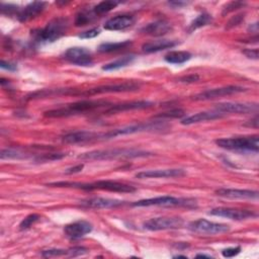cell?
Returning <instances> with one entry per match:
<instances>
[{
	"label": "cell",
	"mask_w": 259,
	"mask_h": 259,
	"mask_svg": "<svg viewBox=\"0 0 259 259\" xmlns=\"http://www.w3.org/2000/svg\"><path fill=\"white\" fill-rule=\"evenodd\" d=\"M241 251V247L240 246H236V247H230V248H227V249H224L222 251V255L226 258H231V257H234L236 255H238Z\"/></svg>",
	"instance_id": "f35d334b"
},
{
	"label": "cell",
	"mask_w": 259,
	"mask_h": 259,
	"mask_svg": "<svg viewBox=\"0 0 259 259\" xmlns=\"http://www.w3.org/2000/svg\"><path fill=\"white\" fill-rule=\"evenodd\" d=\"M84 168V164H78L74 167H71V168H68L65 173L66 174H73V173H78V172H81L82 169Z\"/></svg>",
	"instance_id": "f6af8a7d"
},
{
	"label": "cell",
	"mask_w": 259,
	"mask_h": 259,
	"mask_svg": "<svg viewBox=\"0 0 259 259\" xmlns=\"http://www.w3.org/2000/svg\"><path fill=\"white\" fill-rule=\"evenodd\" d=\"M215 144L225 150L241 152V153H246V152L257 153L259 150L258 136L222 138V139L215 140Z\"/></svg>",
	"instance_id": "5b68a950"
},
{
	"label": "cell",
	"mask_w": 259,
	"mask_h": 259,
	"mask_svg": "<svg viewBox=\"0 0 259 259\" xmlns=\"http://www.w3.org/2000/svg\"><path fill=\"white\" fill-rule=\"evenodd\" d=\"M166 127H167V124L164 121H161V120L137 123V124L126 125V126H122V127L115 128V130L109 131L107 133H104L103 134V140L116 138L118 136L132 135V134L141 133V132H157V131L165 130Z\"/></svg>",
	"instance_id": "52a82bcc"
},
{
	"label": "cell",
	"mask_w": 259,
	"mask_h": 259,
	"mask_svg": "<svg viewBox=\"0 0 259 259\" xmlns=\"http://www.w3.org/2000/svg\"><path fill=\"white\" fill-rule=\"evenodd\" d=\"M118 4H119V2L113 1V0L101 1V2H99L97 5H95V6L93 7L92 11L94 12L95 15H100V14L109 12L110 10H112L113 8H115Z\"/></svg>",
	"instance_id": "f546056e"
},
{
	"label": "cell",
	"mask_w": 259,
	"mask_h": 259,
	"mask_svg": "<svg viewBox=\"0 0 259 259\" xmlns=\"http://www.w3.org/2000/svg\"><path fill=\"white\" fill-rule=\"evenodd\" d=\"M135 60V56L134 55H128V56H124L121 57L115 61H112L104 66H102V70L103 71H114L120 68H123L130 64L133 63V61Z\"/></svg>",
	"instance_id": "83f0119b"
},
{
	"label": "cell",
	"mask_w": 259,
	"mask_h": 259,
	"mask_svg": "<svg viewBox=\"0 0 259 259\" xmlns=\"http://www.w3.org/2000/svg\"><path fill=\"white\" fill-rule=\"evenodd\" d=\"M195 257L196 258H210L209 255H205V254H197Z\"/></svg>",
	"instance_id": "7dc6e473"
},
{
	"label": "cell",
	"mask_w": 259,
	"mask_h": 259,
	"mask_svg": "<svg viewBox=\"0 0 259 259\" xmlns=\"http://www.w3.org/2000/svg\"><path fill=\"white\" fill-rule=\"evenodd\" d=\"M170 30H171V24L166 20H156L154 22H150L141 29L143 33L153 35V36L164 35Z\"/></svg>",
	"instance_id": "603a6c76"
},
{
	"label": "cell",
	"mask_w": 259,
	"mask_h": 259,
	"mask_svg": "<svg viewBox=\"0 0 259 259\" xmlns=\"http://www.w3.org/2000/svg\"><path fill=\"white\" fill-rule=\"evenodd\" d=\"M64 58L70 62L71 64H74L76 66H82V67H88L93 65V58L89 50L82 47H73L69 48L65 54Z\"/></svg>",
	"instance_id": "8fae6325"
},
{
	"label": "cell",
	"mask_w": 259,
	"mask_h": 259,
	"mask_svg": "<svg viewBox=\"0 0 259 259\" xmlns=\"http://www.w3.org/2000/svg\"><path fill=\"white\" fill-rule=\"evenodd\" d=\"M92 229L93 226L91 223L81 220L65 226L64 233L70 240H78L91 233Z\"/></svg>",
	"instance_id": "2e32d148"
},
{
	"label": "cell",
	"mask_w": 259,
	"mask_h": 259,
	"mask_svg": "<svg viewBox=\"0 0 259 259\" xmlns=\"http://www.w3.org/2000/svg\"><path fill=\"white\" fill-rule=\"evenodd\" d=\"M132 46V41L126 39L122 41H117V42H103L98 46L97 50L100 53H112V52H117L123 49H126Z\"/></svg>",
	"instance_id": "4316f807"
},
{
	"label": "cell",
	"mask_w": 259,
	"mask_h": 259,
	"mask_svg": "<svg viewBox=\"0 0 259 259\" xmlns=\"http://www.w3.org/2000/svg\"><path fill=\"white\" fill-rule=\"evenodd\" d=\"M212 21V18H211V15H209L208 13H201L199 15H197L189 24L188 26V31L189 32H192L202 26H205L207 24H209L210 22Z\"/></svg>",
	"instance_id": "f1b7e54d"
},
{
	"label": "cell",
	"mask_w": 259,
	"mask_h": 259,
	"mask_svg": "<svg viewBox=\"0 0 259 259\" xmlns=\"http://www.w3.org/2000/svg\"><path fill=\"white\" fill-rule=\"evenodd\" d=\"M192 55L187 51H171L165 55L164 60L169 64L180 65L191 59Z\"/></svg>",
	"instance_id": "484cf974"
},
{
	"label": "cell",
	"mask_w": 259,
	"mask_h": 259,
	"mask_svg": "<svg viewBox=\"0 0 259 259\" xmlns=\"http://www.w3.org/2000/svg\"><path fill=\"white\" fill-rule=\"evenodd\" d=\"M244 5H245V3H244V2H240V1H233V2H230V3H228V4L224 7L222 14H223V15H226V14H228V13H230V12L236 10V9H239V8L243 7Z\"/></svg>",
	"instance_id": "74e56055"
},
{
	"label": "cell",
	"mask_w": 259,
	"mask_h": 259,
	"mask_svg": "<svg viewBox=\"0 0 259 259\" xmlns=\"http://www.w3.org/2000/svg\"><path fill=\"white\" fill-rule=\"evenodd\" d=\"M109 107L110 103L106 100H80L74 103L67 104L65 107L52 109L45 112V115L48 117H67L76 114H82L85 112L93 111L101 107Z\"/></svg>",
	"instance_id": "3957f363"
},
{
	"label": "cell",
	"mask_w": 259,
	"mask_h": 259,
	"mask_svg": "<svg viewBox=\"0 0 259 259\" xmlns=\"http://www.w3.org/2000/svg\"><path fill=\"white\" fill-rule=\"evenodd\" d=\"M153 105V102L147 101V100H139V101H131V102H124L119 103L115 105H110L107 107L104 111L106 114H113L117 112L127 111V110H135V109H145L149 108Z\"/></svg>",
	"instance_id": "44dd1931"
},
{
	"label": "cell",
	"mask_w": 259,
	"mask_h": 259,
	"mask_svg": "<svg viewBox=\"0 0 259 259\" xmlns=\"http://www.w3.org/2000/svg\"><path fill=\"white\" fill-rule=\"evenodd\" d=\"M185 175L183 169H156V170H146L136 174L137 178H173L181 177Z\"/></svg>",
	"instance_id": "ac0fdd59"
},
{
	"label": "cell",
	"mask_w": 259,
	"mask_h": 259,
	"mask_svg": "<svg viewBox=\"0 0 259 259\" xmlns=\"http://www.w3.org/2000/svg\"><path fill=\"white\" fill-rule=\"evenodd\" d=\"M0 158L4 159H25L27 155L19 150L15 149H3L0 153Z\"/></svg>",
	"instance_id": "1f68e13d"
},
{
	"label": "cell",
	"mask_w": 259,
	"mask_h": 259,
	"mask_svg": "<svg viewBox=\"0 0 259 259\" xmlns=\"http://www.w3.org/2000/svg\"><path fill=\"white\" fill-rule=\"evenodd\" d=\"M215 194L231 199H257L258 191L251 189H237V188H220L215 190Z\"/></svg>",
	"instance_id": "e0dca14e"
},
{
	"label": "cell",
	"mask_w": 259,
	"mask_h": 259,
	"mask_svg": "<svg viewBox=\"0 0 259 259\" xmlns=\"http://www.w3.org/2000/svg\"><path fill=\"white\" fill-rule=\"evenodd\" d=\"M135 22V18L128 14L116 15L108 19L104 23V28L107 30H122L130 27Z\"/></svg>",
	"instance_id": "7402d4cb"
},
{
	"label": "cell",
	"mask_w": 259,
	"mask_h": 259,
	"mask_svg": "<svg viewBox=\"0 0 259 259\" xmlns=\"http://www.w3.org/2000/svg\"><path fill=\"white\" fill-rule=\"evenodd\" d=\"M100 33V28L98 27H94L91 29H88L86 31H83L79 34L80 38H93L95 36H97Z\"/></svg>",
	"instance_id": "ab89813d"
},
{
	"label": "cell",
	"mask_w": 259,
	"mask_h": 259,
	"mask_svg": "<svg viewBox=\"0 0 259 259\" xmlns=\"http://www.w3.org/2000/svg\"><path fill=\"white\" fill-rule=\"evenodd\" d=\"M0 67H1L2 69H5V70L11 71V72L17 70L16 64L11 63V62H7V61H4V60H1V62H0Z\"/></svg>",
	"instance_id": "b9f144b4"
},
{
	"label": "cell",
	"mask_w": 259,
	"mask_h": 259,
	"mask_svg": "<svg viewBox=\"0 0 259 259\" xmlns=\"http://www.w3.org/2000/svg\"><path fill=\"white\" fill-rule=\"evenodd\" d=\"M246 88L241 87V86H225V87H220V88H213V89H208L203 92H200L196 94L193 99L194 100H209V99H214L218 97L222 96H228L240 92H244Z\"/></svg>",
	"instance_id": "4fadbf2b"
},
{
	"label": "cell",
	"mask_w": 259,
	"mask_h": 259,
	"mask_svg": "<svg viewBox=\"0 0 259 259\" xmlns=\"http://www.w3.org/2000/svg\"><path fill=\"white\" fill-rule=\"evenodd\" d=\"M173 258H187L185 255H175L173 256Z\"/></svg>",
	"instance_id": "c3c4849f"
},
{
	"label": "cell",
	"mask_w": 259,
	"mask_h": 259,
	"mask_svg": "<svg viewBox=\"0 0 259 259\" xmlns=\"http://www.w3.org/2000/svg\"><path fill=\"white\" fill-rule=\"evenodd\" d=\"M124 201L113 198H104V197H91L80 201V204L87 208H110L120 206Z\"/></svg>",
	"instance_id": "ffe728a7"
},
{
	"label": "cell",
	"mask_w": 259,
	"mask_h": 259,
	"mask_svg": "<svg viewBox=\"0 0 259 259\" xmlns=\"http://www.w3.org/2000/svg\"><path fill=\"white\" fill-rule=\"evenodd\" d=\"M140 88V84L137 82H123L118 84H109V85H102L93 88H88L84 90L68 88L67 95H76V96H93V95H100L104 93H116V92H127V91H135Z\"/></svg>",
	"instance_id": "8992f818"
},
{
	"label": "cell",
	"mask_w": 259,
	"mask_h": 259,
	"mask_svg": "<svg viewBox=\"0 0 259 259\" xmlns=\"http://www.w3.org/2000/svg\"><path fill=\"white\" fill-rule=\"evenodd\" d=\"M39 220V215L36 213H30L27 217H25L21 223L19 224V229L20 230H27L29 229L35 222Z\"/></svg>",
	"instance_id": "d590c367"
},
{
	"label": "cell",
	"mask_w": 259,
	"mask_h": 259,
	"mask_svg": "<svg viewBox=\"0 0 259 259\" xmlns=\"http://www.w3.org/2000/svg\"><path fill=\"white\" fill-rule=\"evenodd\" d=\"M94 15H95V14H94L93 11H88V10H82V11H80V12L76 15L75 25H76V26H82V25L88 24L89 22L92 21Z\"/></svg>",
	"instance_id": "4dcf8cb0"
},
{
	"label": "cell",
	"mask_w": 259,
	"mask_h": 259,
	"mask_svg": "<svg viewBox=\"0 0 259 259\" xmlns=\"http://www.w3.org/2000/svg\"><path fill=\"white\" fill-rule=\"evenodd\" d=\"M224 116L223 113L219 111H201L198 113H194L192 115L186 116L183 119H181V123L184 125H189L193 123H198L201 121H206V120H213L218 118H222Z\"/></svg>",
	"instance_id": "cb8c5ba5"
},
{
	"label": "cell",
	"mask_w": 259,
	"mask_h": 259,
	"mask_svg": "<svg viewBox=\"0 0 259 259\" xmlns=\"http://www.w3.org/2000/svg\"><path fill=\"white\" fill-rule=\"evenodd\" d=\"M103 140V134L100 133H94V132H88V131H77L72 132L69 134H66L62 141L66 144H85V143H91L94 141Z\"/></svg>",
	"instance_id": "5bb4252c"
},
{
	"label": "cell",
	"mask_w": 259,
	"mask_h": 259,
	"mask_svg": "<svg viewBox=\"0 0 259 259\" xmlns=\"http://www.w3.org/2000/svg\"><path fill=\"white\" fill-rule=\"evenodd\" d=\"M184 115V111L182 109L176 108V109H172L170 111L167 112H163L161 114H158L157 117H166V118H178Z\"/></svg>",
	"instance_id": "8d00e7d4"
},
{
	"label": "cell",
	"mask_w": 259,
	"mask_h": 259,
	"mask_svg": "<svg viewBox=\"0 0 259 259\" xmlns=\"http://www.w3.org/2000/svg\"><path fill=\"white\" fill-rule=\"evenodd\" d=\"M168 5L172 6L173 8H181L185 5H187V2H183V1H169Z\"/></svg>",
	"instance_id": "bcb514c9"
},
{
	"label": "cell",
	"mask_w": 259,
	"mask_h": 259,
	"mask_svg": "<svg viewBox=\"0 0 259 259\" xmlns=\"http://www.w3.org/2000/svg\"><path fill=\"white\" fill-rule=\"evenodd\" d=\"M183 226V220L180 218H168L160 217L153 218L146 221L143 224V227L149 231H165V230H174L179 229Z\"/></svg>",
	"instance_id": "30bf717a"
},
{
	"label": "cell",
	"mask_w": 259,
	"mask_h": 259,
	"mask_svg": "<svg viewBox=\"0 0 259 259\" xmlns=\"http://www.w3.org/2000/svg\"><path fill=\"white\" fill-rule=\"evenodd\" d=\"M258 105L241 102H222L215 105V110L221 113H250L257 111Z\"/></svg>",
	"instance_id": "9a60e30c"
},
{
	"label": "cell",
	"mask_w": 259,
	"mask_h": 259,
	"mask_svg": "<svg viewBox=\"0 0 259 259\" xmlns=\"http://www.w3.org/2000/svg\"><path fill=\"white\" fill-rule=\"evenodd\" d=\"M244 19V14H238L236 16H234L232 19H230V21L227 23V28H231L233 26L238 25L242 20Z\"/></svg>",
	"instance_id": "60d3db41"
},
{
	"label": "cell",
	"mask_w": 259,
	"mask_h": 259,
	"mask_svg": "<svg viewBox=\"0 0 259 259\" xmlns=\"http://www.w3.org/2000/svg\"><path fill=\"white\" fill-rule=\"evenodd\" d=\"M199 79V76L196 75V74H191V75H188V76H184L182 77L181 79H179L180 82H184V83H192V82H195Z\"/></svg>",
	"instance_id": "ee69618b"
},
{
	"label": "cell",
	"mask_w": 259,
	"mask_h": 259,
	"mask_svg": "<svg viewBox=\"0 0 259 259\" xmlns=\"http://www.w3.org/2000/svg\"><path fill=\"white\" fill-rule=\"evenodd\" d=\"M243 53L249 59L258 60V49H248L243 51Z\"/></svg>",
	"instance_id": "7bdbcfd3"
},
{
	"label": "cell",
	"mask_w": 259,
	"mask_h": 259,
	"mask_svg": "<svg viewBox=\"0 0 259 259\" xmlns=\"http://www.w3.org/2000/svg\"><path fill=\"white\" fill-rule=\"evenodd\" d=\"M69 26L68 19L65 17H57L49 21L45 27L38 29L34 33V40L37 44L53 42L63 36Z\"/></svg>",
	"instance_id": "277c9868"
},
{
	"label": "cell",
	"mask_w": 259,
	"mask_h": 259,
	"mask_svg": "<svg viewBox=\"0 0 259 259\" xmlns=\"http://www.w3.org/2000/svg\"><path fill=\"white\" fill-rule=\"evenodd\" d=\"M195 201L189 198H178L170 195H163L157 196L153 198H146L141 199L134 202L133 206H193Z\"/></svg>",
	"instance_id": "ba28073f"
},
{
	"label": "cell",
	"mask_w": 259,
	"mask_h": 259,
	"mask_svg": "<svg viewBox=\"0 0 259 259\" xmlns=\"http://www.w3.org/2000/svg\"><path fill=\"white\" fill-rule=\"evenodd\" d=\"M46 5H47V2H44V1L31 2L27 4L25 7L21 8L16 17L20 22L29 21L35 18L37 15H39L45 10Z\"/></svg>",
	"instance_id": "d6986e66"
},
{
	"label": "cell",
	"mask_w": 259,
	"mask_h": 259,
	"mask_svg": "<svg viewBox=\"0 0 259 259\" xmlns=\"http://www.w3.org/2000/svg\"><path fill=\"white\" fill-rule=\"evenodd\" d=\"M70 252L69 249H49V250H44L41 252V256L46 258H51V257H60V256H69Z\"/></svg>",
	"instance_id": "e575fe53"
},
{
	"label": "cell",
	"mask_w": 259,
	"mask_h": 259,
	"mask_svg": "<svg viewBox=\"0 0 259 259\" xmlns=\"http://www.w3.org/2000/svg\"><path fill=\"white\" fill-rule=\"evenodd\" d=\"M66 156L64 153H48V154H42L38 157L34 158V161L36 162H51V161H56V160H61Z\"/></svg>",
	"instance_id": "d6a6232c"
},
{
	"label": "cell",
	"mask_w": 259,
	"mask_h": 259,
	"mask_svg": "<svg viewBox=\"0 0 259 259\" xmlns=\"http://www.w3.org/2000/svg\"><path fill=\"white\" fill-rule=\"evenodd\" d=\"M208 213L211 214V215L227 218V219L235 220V221H242V220H247V219H250V218L252 219V218L257 217V213L252 211V210L232 208V207L212 208Z\"/></svg>",
	"instance_id": "7c38bea8"
},
{
	"label": "cell",
	"mask_w": 259,
	"mask_h": 259,
	"mask_svg": "<svg viewBox=\"0 0 259 259\" xmlns=\"http://www.w3.org/2000/svg\"><path fill=\"white\" fill-rule=\"evenodd\" d=\"M188 229L194 233L217 235L223 234L230 231V226L221 223L209 222L204 219H199L188 224Z\"/></svg>",
	"instance_id": "9c48e42d"
},
{
	"label": "cell",
	"mask_w": 259,
	"mask_h": 259,
	"mask_svg": "<svg viewBox=\"0 0 259 259\" xmlns=\"http://www.w3.org/2000/svg\"><path fill=\"white\" fill-rule=\"evenodd\" d=\"M177 45V41L170 40V39H157L145 42L142 46V50L144 53L150 54V53H156L160 51H164L167 49L174 48Z\"/></svg>",
	"instance_id": "d4e9b609"
},
{
	"label": "cell",
	"mask_w": 259,
	"mask_h": 259,
	"mask_svg": "<svg viewBox=\"0 0 259 259\" xmlns=\"http://www.w3.org/2000/svg\"><path fill=\"white\" fill-rule=\"evenodd\" d=\"M153 156V153L130 148H116L106 150H94L80 154L78 159L81 160H112V159H133Z\"/></svg>",
	"instance_id": "6da1fadb"
},
{
	"label": "cell",
	"mask_w": 259,
	"mask_h": 259,
	"mask_svg": "<svg viewBox=\"0 0 259 259\" xmlns=\"http://www.w3.org/2000/svg\"><path fill=\"white\" fill-rule=\"evenodd\" d=\"M21 8H19L18 6L14 5V4H10V3H1V6H0V10H1V13L2 14H5V15H18L19 11H20Z\"/></svg>",
	"instance_id": "836d02e7"
},
{
	"label": "cell",
	"mask_w": 259,
	"mask_h": 259,
	"mask_svg": "<svg viewBox=\"0 0 259 259\" xmlns=\"http://www.w3.org/2000/svg\"><path fill=\"white\" fill-rule=\"evenodd\" d=\"M50 186L56 187H73L79 188L87 191L91 190H106L111 192H121V193H132L136 191V188L132 185L120 183L112 180H98L90 183H80V182H69V181H60L49 183Z\"/></svg>",
	"instance_id": "7a4b0ae2"
}]
</instances>
